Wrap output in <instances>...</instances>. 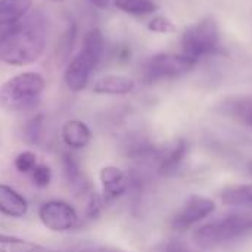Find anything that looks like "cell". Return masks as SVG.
<instances>
[{
  "mask_svg": "<svg viewBox=\"0 0 252 252\" xmlns=\"http://www.w3.org/2000/svg\"><path fill=\"white\" fill-rule=\"evenodd\" d=\"M47 43V19L38 9L27 13L0 34V61L13 65H31L43 55Z\"/></svg>",
  "mask_w": 252,
  "mask_h": 252,
  "instance_id": "6da1fadb",
  "label": "cell"
},
{
  "mask_svg": "<svg viewBox=\"0 0 252 252\" xmlns=\"http://www.w3.org/2000/svg\"><path fill=\"white\" fill-rule=\"evenodd\" d=\"M252 235V210H236L208 219L195 227L192 239L202 250H213Z\"/></svg>",
  "mask_w": 252,
  "mask_h": 252,
  "instance_id": "7a4b0ae2",
  "label": "cell"
},
{
  "mask_svg": "<svg viewBox=\"0 0 252 252\" xmlns=\"http://www.w3.org/2000/svg\"><path fill=\"white\" fill-rule=\"evenodd\" d=\"M103 49H105V40L102 31L99 28L89 30L84 35L80 52L68 63L63 74L65 84L71 92L78 93L86 89L92 72L94 71V68L102 59Z\"/></svg>",
  "mask_w": 252,
  "mask_h": 252,
  "instance_id": "3957f363",
  "label": "cell"
},
{
  "mask_svg": "<svg viewBox=\"0 0 252 252\" xmlns=\"http://www.w3.org/2000/svg\"><path fill=\"white\" fill-rule=\"evenodd\" d=\"M46 81L37 72H21L0 86V106L7 112L34 109L44 92Z\"/></svg>",
  "mask_w": 252,
  "mask_h": 252,
  "instance_id": "277c9868",
  "label": "cell"
},
{
  "mask_svg": "<svg viewBox=\"0 0 252 252\" xmlns=\"http://www.w3.org/2000/svg\"><path fill=\"white\" fill-rule=\"evenodd\" d=\"M220 34L217 22L213 18H204L189 28L182 35V53L198 62L202 56L217 52Z\"/></svg>",
  "mask_w": 252,
  "mask_h": 252,
  "instance_id": "5b68a950",
  "label": "cell"
},
{
  "mask_svg": "<svg viewBox=\"0 0 252 252\" xmlns=\"http://www.w3.org/2000/svg\"><path fill=\"white\" fill-rule=\"evenodd\" d=\"M196 66V61L192 58L170 53H159L146 61L143 66V78L146 83H154L165 78H176L190 72Z\"/></svg>",
  "mask_w": 252,
  "mask_h": 252,
  "instance_id": "8992f818",
  "label": "cell"
},
{
  "mask_svg": "<svg viewBox=\"0 0 252 252\" xmlns=\"http://www.w3.org/2000/svg\"><path fill=\"white\" fill-rule=\"evenodd\" d=\"M38 220L41 221V224L55 233H68L75 230L80 223L81 219L77 213V210L61 199H50L43 202L38 207Z\"/></svg>",
  "mask_w": 252,
  "mask_h": 252,
  "instance_id": "52a82bcc",
  "label": "cell"
},
{
  "mask_svg": "<svg viewBox=\"0 0 252 252\" xmlns=\"http://www.w3.org/2000/svg\"><path fill=\"white\" fill-rule=\"evenodd\" d=\"M217 208L214 199L204 195H192L186 199L183 207L171 219L174 230H189L208 220Z\"/></svg>",
  "mask_w": 252,
  "mask_h": 252,
  "instance_id": "ba28073f",
  "label": "cell"
},
{
  "mask_svg": "<svg viewBox=\"0 0 252 252\" xmlns=\"http://www.w3.org/2000/svg\"><path fill=\"white\" fill-rule=\"evenodd\" d=\"M102 196L106 202L121 198L130 189V176L117 165H105L99 171Z\"/></svg>",
  "mask_w": 252,
  "mask_h": 252,
  "instance_id": "9c48e42d",
  "label": "cell"
},
{
  "mask_svg": "<svg viewBox=\"0 0 252 252\" xmlns=\"http://www.w3.org/2000/svg\"><path fill=\"white\" fill-rule=\"evenodd\" d=\"M61 164H62V170H63V177H65L69 189L75 195L86 196L90 192H93L92 183L87 179L86 173L83 171L78 157H75L72 152H65V154H62Z\"/></svg>",
  "mask_w": 252,
  "mask_h": 252,
  "instance_id": "30bf717a",
  "label": "cell"
},
{
  "mask_svg": "<svg viewBox=\"0 0 252 252\" xmlns=\"http://www.w3.org/2000/svg\"><path fill=\"white\" fill-rule=\"evenodd\" d=\"M189 155V143L186 139L174 140L168 148L159 151L157 162H158V173L162 176H171L177 173Z\"/></svg>",
  "mask_w": 252,
  "mask_h": 252,
  "instance_id": "8fae6325",
  "label": "cell"
},
{
  "mask_svg": "<svg viewBox=\"0 0 252 252\" xmlns=\"http://www.w3.org/2000/svg\"><path fill=\"white\" fill-rule=\"evenodd\" d=\"M219 111L227 118L252 130V94L229 97L220 103Z\"/></svg>",
  "mask_w": 252,
  "mask_h": 252,
  "instance_id": "7c38bea8",
  "label": "cell"
},
{
  "mask_svg": "<svg viewBox=\"0 0 252 252\" xmlns=\"http://www.w3.org/2000/svg\"><path fill=\"white\" fill-rule=\"evenodd\" d=\"M27 198L9 185L0 183V214L9 219H24L28 214Z\"/></svg>",
  "mask_w": 252,
  "mask_h": 252,
  "instance_id": "4fadbf2b",
  "label": "cell"
},
{
  "mask_svg": "<svg viewBox=\"0 0 252 252\" xmlns=\"http://www.w3.org/2000/svg\"><path fill=\"white\" fill-rule=\"evenodd\" d=\"M92 130L81 120H69L61 128V139L65 146L72 151H80L92 142Z\"/></svg>",
  "mask_w": 252,
  "mask_h": 252,
  "instance_id": "5bb4252c",
  "label": "cell"
},
{
  "mask_svg": "<svg viewBox=\"0 0 252 252\" xmlns=\"http://www.w3.org/2000/svg\"><path fill=\"white\" fill-rule=\"evenodd\" d=\"M220 202L230 208L252 210V183L224 186L220 192Z\"/></svg>",
  "mask_w": 252,
  "mask_h": 252,
  "instance_id": "9a60e30c",
  "label": "cell"
},
{
  "mask_svg": "<svg viewBox=\"0 0 252 252\" xmlns=\"http://www.w3.org/2000/svg\"><path fill=\"white\" fill-rule=\"evenodd\" d=\"M134 89H136V81L126 75H106V77L99 78L93 86L94 93L114 94V96L128 94Z\"/></svg>",
  "mask_w": 252,
  "mask_h": 252,
  "instance_id": "2e32d148",
  "label": "cell"
},
{
  "mask_svg": "<svg viewBox=\"0 0 252 252\" xmlns=\"http://www.w3.org/2000/svg\"><path fill=\"white\" fill-rule=\"evenodd\" d=\"M32 0H0V30L21 21L30 10Z\"/></svg>",
  "mask_w": 252,
  "mask_h": 252,
  "instance_id": "e0dca14e",
  "label": "cell"
},
{
  "mask_svg": "<svg viewBox=\"0 0 252 252\" xmlns=\"http://www.w3.org/2000/svg\"><path fill=\"white\" fill-rule=\"evenodd\" d=\"M0 252H61L47 248L44 245L31 242L28 239L0 233Z\"/></svg>",
  "mask_w": 252,
  "mask_h": 252,
  "instance_id": "ac0fdd59",
  "label": "cell"
},
{
  "mask_svg": "<svg viewBox=\"0 0 252 252\" xmlns=\"http://www.w3.org/2000/svg\"><path fill=\"white\" fill-rule=\"evenodd\" d=\"M115 6L130 15H148L158 9L152 0H114Z\"/></svg>",
  "mask_w": 252,
  "mask_h": 252,
  "instance_id": "d6986e66",
  "label": "cell"
},
{
  "mask_svg": "<svg viewBox=\"0 0 252 252\" xmlns=\"http://www.w3.org/2000/svg\"><path fill=\"white\" fill-rule=\"evenodd\" d=\"M43 133H44V117L41 114L32 117L30 121H27L25 127H24V140L28 145H38L43 139Z\"/></svg>",
  "mask_w": 252,
  "mask_h": 252,
  "instance_id": "ffe728a7",
  "label": "cell"
},
{
  "mask_svg": "<svg viewBox=\"0 0 252 252\" xmlns=\"http://www.w3.org/2000/svg\"><path fill=\"white\" fill-rule=\"evenodd\" d=\"M37 164V155L32 151H22L13 159V167L21 174H31Z\"/></svg>",
  "mask_w": 252,
  "mask_h": 252,
  "instance_id": "44dd1931",
  "label": "cell"
},
{
  "mask_svg": "<svg viewBox=\"0 0 252 252\" xmlns=\"http://www.w3.org/2000/svg\"><path fill=\"white\" fill-rule=\"evenodd\" d=\"M105 204L106 201L103 199L102 195H99L97 192H90L87 195V202H86V211H84V216L87 220H96L100 217L103 208H105Z\"/></svg>",
  "mask_w": 252,
  "mask_h": 252,
  "instance_id": "7402d4cb",
  "label": "cell"
},
{
  "mask_svg": "<svg viewBox=\"0 0 252 252\" xmlns=\"http://www.w3.org/2000/svg\"><path fill=\"white\" fill-rule=\"evenodd\" d=\"M31 179H32V183L40 188V189H44L50 185L52 182V170L49 165L46 164H37L35 168L31 171Z\"/></svg>",
  "mask_w": 252,
  "mask_h": 252,
  "instance_id": "603a6c76",
  "label": "cell"
},
{
  "mask_svg": "<svg viewBox=\"0 0 252 252\" xmlns=\"http://www.w3.org/2000/svg\"><path fill=\"white\" fill-rule=\"evenodd\" d=\"M148 28L154 32H159V34H168L176 31V25L165 16H157L154 18L149 24Z\"/></svg>",
  "mask_w": 252,
  "mask_h": 252,
  "instance_id": "cb8c5ba5",
  "label": "cell"
},
{
  "mask_svg": "<svg viewBox=\"0 0 252 252\" xmlns=\"http://www.w3.org/2000/svg\"><path fill=\"white\" fill-rule=\"evenodd\" d=\"M157 252H198V251H195L192 247H189V245H188V244H185V242H180V241L173 239V241H167V242L161 244V245L158 247Z\"/></svg>",
  "mask_w": 252,
  "mask_h": 252,
  "instance_id": "d4e9b609",
  "label": "cell"
},
{
  "mask_svg": "<svg viewBox=\"0 0 252 252\" xmlns=\"http://www.w3.org/2000/svg\"><path fill=\"white\" fill-rule=\"evenodd\" d=\"M69 252H128L118 247H111V245H83Z\"/></svg>",
  "mask_w": 252,
  "mask_h": 252,
  "instance_id": "484cf974",
  "label": "cell"
},
{
  "mask_svg": "<svg viewBox=\"0 0 252 252\" xmlns=\"http://www.w3.org/2000/svg\"><path fill=\"white\" fill-rule=\"evenodd\" d=\"M247 170H248L250 176H252V159H250V161L247 162Z\"/></svg>",
  "mask_w": 252,
  "mask_h": 252,
  "instance_id": "4316f807",
  "label": "cell"
},
{
  "mask_svg": "<svg viewBox=\"0 0 252 252\" xmlns=\"http://www.w3.org/2000/svg\"><path fill=\"white\" fill-rule=\"evenodd\" d=\"M49 1H53V3H59V1H63V0H49Z\"/></svg>",
  "mask_w": 252,
  "mask_h": 252,
  "instance_id": "83f0119b",
  "label": "cell"
},
{
  "mask_svg": "<svg viewBox=\"0 0 252 252\" xmlns=\"http://www.w3.org/2000/svg\"><path fill=\"white\" fill-rule=\"evenodd\" d=\"M1 31H3V30H0V34H1Z\"/></svg>",
  "mask_w": 252,
  "mask_h": 252,
  "instance_id": "f1b7e54d",
  "label": "cell"
}]
</instances>
